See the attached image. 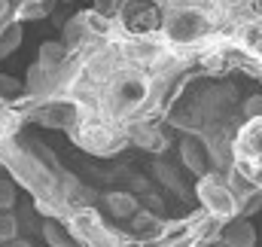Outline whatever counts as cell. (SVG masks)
<instances>
[{
	"label": "cell",
	"mask_w": 262,
	"mask_h": 247,
	"mask_svg": "<svg viewBox=\"0 0 262 247\" xmlns=\"http://www.w3.org/2000/svg\"><path fill=\"white\" fill-rule=\"evenodd\" d=\"M162 31L171 49H192L213 34V18L198 6H183V9H171Z\"/></svg>",
	"instance_id": "6da1fadb"
},
{
	"label": "cell",
	"mask_w": 262,
	"mask_h": 247,
	"mask_svg": "<svg viewBox=\"0 0 262 247\" xmlns=\"http://www.w3.org/2000/svg\"><path fill=\"white\" fill-rule=\"evenodd\" d=\"M198 198L213 220H229L238 214V198L232 195L226 177H220V174H204L198 180Z\"/></svg>",
	"instance_id": "7a4b0ae2"
},
{
	"label": "cell",
	"mask_w": 262,
	"mask_h": 247,
	"mask_svg": "<svg viewBox=\"0 0 262 247\" xmlns=\"http://www.w3.org/2000/svg\"><path fill=\"white\" fill-rule=\"evenodd\" d=\"M162 25H165V15L156 0H128L125 31L131 37H152L156 31H162Z\"/></svg>",
	"instance_id": "3957f363"
},
{
	"label": "cell",
	"mask_w": 262,
	"mask_h": 247,
	"mask_svg": "<svg viewBox=\"0 0 262 247\" xmlns=\"http://www.w3.org/2000/svg\"><path fill=\"white\" fill-rule=\"evenodd\" d=\"M235 43L250 55V58H256L262 61V18H244V22H238V28H235Z\"/></svg>",
	"instance_id": "277c9868"
},
{
	"label": "cell",
	"mask_w": 262,
	"mask_h": 247,
	"mask_svg": "<svg viewBox=\"0 0 262 247\" xmlns=\"http://www.w3.org/2000/svg\"><path fill=\"white\" fill-rule=\"evenodd\" d=\"M180 156H183V165L198 174V177H204L207 174V165H210V159H207V147H204V137H183V143H180Z\"/></svg>",
	"instance_id": "5b68a950"
},
{
	"label": "cell",
	"mask_w": 262,
	"mask_h": 247,
	"mask_svg": "<svg viewBox=\"0 0 262 247\" xmlns=\"http://www.w3.org/2000/svg\"><path fill=\"white\" fill-rule=\"evenodd\" d=\"M220 238H223V244L226 247H253L256 244V229L241 217V220H232Z\"/></svg>",
	"instance_id": "8992f818"
},
{
	"label": "cell",
	"mask_w": 262,
	"mask_h": 247,
	"mask_svg": "<svg viewBox=\"0 0 262 247\" xmlns=\"http://www.w3.org/2000/svg\"><path fill=\"white\" fill-rule=\"evenodd\" d=\"M40 64L46 70L58 73V70H64L67 64H70V49H67L64 43H43L40 46Z\"/></svg>",
	"instance_id": "52a82bcc"
},
{
	"label": "cell",
	"mask_w": 262,
	"mask_h": 247,
	"mask_svg": "<svg viewBox=\"0 0 262 247\" xmlns=\"http://www.w3.org/2000/svg\"><path fill=\"white\" fill-rule=\"evenodd\" d=\"M64 46L70 52H82V49L92 46V37H89V31H85V25H82V15L70 18L64 25Z\"/></svg>",
	"instance_id": "ba28073f"
},
{
	"label": "cell",
	"mask_w": 262,
	"mask_h": 247,
	"mask_svg": "<svg viewBox=\"0 0 262 247\" xmlns=\"http://www.w3.org/2000/svg\"><path fill=\"white\" fill-rule=\"evenodd\" d=\"M82 25H85L89 37H92V43H95V40H107V37L113 34V22L107 18V12H98V9L82 12Z\"/></svg>",
	"instance_id": "9c48e42d"
},
{
	"label": "cell",
	"mask_w": 262,
	"mask_h": 247,
	"mask_svg": "<svg viewBox=\"0 0 262 247\" xmlns=\"http://www.w3.org/2000/svg\"><path fill=\"white\" fill-rule=\"evenodd\" d=\"M107 208H110V214L113 217H119V220H128L137 214V198L131 195V192H107Z\"/></svg>",
	"instance_id": "30bf717a"
},
{
	"label": "cell",
	"mask_w": 262,
	"mask_h": 247,
	"mask_svg": "<svg viewBox=\"0 0 262 247\" xmlns=\"http://www.w3.org/2000/svg\"><path fill=\"white\" fill-rule=\"evenodd\" d=\"M43 235H46L49 247H73V232L58 220H46L43 223Z\"/></svg>",
	"instance_id": "8fae6325"
},
{
	"label": "cell",
	"mask_w": 262,
	"mask_h": 247,
	"mask_svg": "<svg viewBox=\"0 0 262 247\" xmlns=\"http://www.w3.org/2000/svg\"><path fill=\"white\" fill-rule=\"evenodd\" d=\"M18 43H21V28L12 22V25H6V28L0 31V58H6L9 52H15Z\"/></svg>",
	"instance_id": "7c38bea8"
},
{
	"label": "cell",
	"mask_w": 262,
	"mask_h": 247,
	"mask_svg": "<svg viewBox=\"0 0 262 247\" xmlns=\"http://www.w3.org/2000/svg\"><path fill=\"white\" fill-rule=\"evenodd\" d=\"M131 223H134V232H140V235H156L162 229L159 220H156V214H149V211H137L131 217Z\"/></svg>",
	"instance_id": "4fadbf2b"
},
{
	"label": "cell",
	"mask_w": 262,
	"mask_h": 247,
	"mask_svg": "<svg viewBox=\"0 0 262 247\" xmlns=\"http://www.w3.org/2000/svg\"><path fill=\"white\" fill-rule=\"evenodd\" d=\"M46 15V6L40 3V0H25L18 9H15V18L18 22H37V18H43Z\"/></svg>",
	"instance_id": "5bb4252c"
},
{
	"label": "cell",
	"mask_w": 262,
	"mask_h": 247,
	"mask_svg": "<svg viewBox=\"0 0 262 247\" xmlns=\"http://www.w3.org/2000/svg\"><path fill=\"white\" fill-rule=\"evenodd\" d=\"M156 177H159L165 186H171V189L183 192V183H180V177H177V171H174L171 165H165V162H156Z\"/></svg>",
	"instance_id": "9a60e30c"
},
{
	"label": "cell",
	"mask_w": 262,
	"mask_h": 247,
	"mask_svg": "<svg viewBox=\"0 0 262 247\" xmlns=\"http://www.w3.org/2000/svg\"><path fill=\"white\" fill-rule=\"evenodd\" d=\"M256 211H262V189L250 192L247 198H241V201H238V214H241V217H253Z\"/></svg>",
	"instance_id": "2e32d148"
},
{
	"label": "cell",
	"mask_w": 262,
	"mask_h": 247,
	"mask_svg": "<svg viewBox=\"0 0 262 247\" xmlns=\"http://www.w3.org/2000/svg\"><path fill=\"white\" fill-rule=\"evenodd\" d=\"M21 83L15 79V76H6V73H0V98H15V95H21Z\"/></svg>",
	"instance_id": "e0dca14e"
},
{
	"label": "cell",
	"mask_w": 262,
	"mask_h": 247,
	"mask_svg": "<svg viewBox=\"0 0 262 247\" xmlns=\"http://www.w3.org/2000/svg\"><path fill=\"white\" fill-rule=\"evenodd\" d=\"M244 116L247 119H262V95H253L244 101Z\"/></svg>",
	"instance_id": "ac0fdd59"
},
{
	"label": "cell",
	"mask_w": 262,
	"mask_h": 247,
	"mask_svg": "<svg viewBox=\"0 0 262 247\" xmlns=\"http://www.w3.org/2000/svg\"><path fill=\"white\" fill-rule=\"evenodd\" d=\"M12 201H15V189L9 180H0V211H6V208H12Z\"/></svg>",
	"instance_id": "d6986e66"
},
{
	"label": "cell",
	"mask_w": 262,
	"mask_h": 247,
	"mask_svg": "<svg viewBox=\"0 0 262 247\" xmlns=\"http://www.w3.org/2000/svg\"><path fill=\"white\" fill-rule=\"evenodd\" d=\"M12 235H15V220L6 217V214H0V241H9Z\"/></svg>",
	"instance_id": "ffe728a7"
},
{
	"label": "cell",
	"mask_w": 262,
	"mask_h": 247,
	"mask_svg": "<svg viewBox=\"0 0 262 247\" xmlns=\"http://www.w3.org/2000/svg\"><path fill=\"white\" fill-rule=\"evenodd\" d=\"M250 180L256 183V189H262V162H259V165H253V168H250Z\"/></svg>",
	"instance_id": "44dd1931"
},
{
	"label": "cell",
	"mask_w": 262,
	"mask_h": 247,
	"mask_svg": "<svg viewBox=\"0 0 262 247\" xmlns=\"http://www.w3.org/2000/svg\"><path fill=\"white\" fill-rule=\"evenodd\" d=\"M9 15V0H0V22Z\"/></svg>",
	"instance_id": "7402d4cb"
},
{
	"label": "cell",
	"mask_w": 262,
	"mask_h": 247,
	"mask_svg": "<svg viewBox=\"0 0 262 247\" xmlns=\"http://www.w3.org/2000/svg\"><path fill=\"white\" fill-rule=\"evenodd\" d=\"M250 6H253V15L262 18V0H250Z\"/></svg>",
	"instance_id": "603a6c76"
},
{
	"label": "cell",
	"mask_w": 262,
	"mask_h": 247,
	"mask_svg": "<svg viewBox=\"0 0 262 247\" xmlns=\"http://www.w3.org/2000/svg\"><path fill=\"white\" fill-rule=\"evenodd\" d=\"M9 3H12V0H9ZM18 3H25V0H18Z\"/></svg>",
	"instance_id": "cb8c5ba5"
}]
</instances>
